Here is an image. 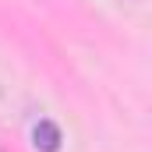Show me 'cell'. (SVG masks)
<instances>
[{
  "instance_id": "obj_1",
  "label": "cell",
  "mask_w": 152,
  "mask_h": 152,
  "mask_svg": "<svg viewBox=\"0 0 152 152\" xmlns=\"http://www.w3.org/2000/svg\"><path fill=\"white\" fill-rule=\"evenodd\" d=\"M32 138H36V145L42 152H57V149H60V131H57L53 120H39L36 131H32Z\"/></svg>"
}]
</instances>
